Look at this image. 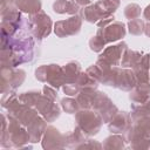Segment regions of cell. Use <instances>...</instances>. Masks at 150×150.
I'll return each mask as SVG.
<instances>
[{"label":"cell","instance_id":"obj_19","mask_svg":"<svg viewBox=\"0 0 150 150\" xmlns=\"http://www.w3.org/2000/svg\"><path fill=\"white\" fill-rule=\"evenodd\" d=\"M142 53L137 52V50H130V49H127L122 56V61H121V64L122 67L124 68H134L135 64L141 60L142 57Z\"/></svg>","mask_w":150,"mask_h":150},{"label":"cell","instance_id":"obj_23","mask_svg":"<svg viewBox=\"0 0 150 150\" xmlns=\"http://www.w3.org/2000/svg\"><path fill=\"white\" fill-rule=\"evenodd\" d=\"M40 96H41V94L38 93V91H29V93H22L20 96H18V98H19V101L21 103L32 107V105L36 104V102L39 101Z\"/></svg>","mask_w":150,"mask_h":150},{"label":"cell","instance_id":"obj_2","mask_svg":"<svg viewBox=\"0 0 150 150\" xmlns=\"http://www.w3.org/2000/svg\"><path fill=\"white\" fill-rule=\"evenodd\" d=\"M76 122L77 127L84 135L91 136L98 132L102 124V117L100 114H96L91 110L82 109L76 112Z\"/></svg>","mask_w":150,"mask_h":150},{"label":"cell","instance_id":"obj_28","mask_svg":"<svg viewBox=\"0 0 150 150\" xmlns=\"http://www.w3.org/2000/svg\"><path fill=\"white\" fill-rule=\"evenodd\" d=\"M62 89L64 91L66 95H69V96H74V95H77L81 90V87L76 83V82H67L62 86Z\"/></svg>","mask_w":150,"mask_h":150},{"label":"cell","instance_id":"obj_21","mask_svg":"<svg viewBox=\"0 0 150 150\" xmlns=\"http://www.w3.org/2000/svg\"><path fill=\"white\" fill-rule=\"evenodd\" d=\"M96 5L104 13V15L109 16V15H112V13L118 8L120 0H98Z\"/></svg>","mask_w":150,"mask_h":150},{"label":"cell","instance_id":"obj_29","mask_svg":"<svg viewBox=\"0 0 150 150\" xmlns=\"http://www.w3.org/2000/svg\"><path fill=\"white\" fill-rule=\"evenodd\" d=\"M104 46H105V43H104V42L102 41V39L98 38L97 35L93 36V38L90 39V41H89V47H90V49L94 50V52H101Z\"/></svg>","mask_w":150,"mask_h":150},{"label":"cell","instance_id":"obj_31","mask_svg":"<svg viewBox=\"0 0 150 150\" xmlns=\"http://www.w3.org/2000/svg\"><path fill=\"white\" fill-rule=\"evenodd\" d=\"M91 2V0H76V4L79 6H87Z\"/></svg>","mask_w":150,"mask_h":150},{"label":"cell","instance_id":"obj_10","mask_svg":"<svg viewBox=\"0 0 150 150\" xmlns=\"http://www.w3.org/2000/svg\"><path fill=\"white\" fill-rule=\"evenodd\" d=\"M67 145L66 136L61 135L54 127H48L45 131V137L42 139V146L45 149H59Z\"/></svg>","mask_w":150,"mask_h":150},{"label":"cell","instance_id":"obj_5","mask_svg":"<svg viewBox=\"0 0 150 150\" xmlns=\"http://www.w3.org/2000/svg\"><path fill=\"white\" fill-rule=\"evenodd\" d=\"M125 50H127V45L124 42H120L118 45L110 46V47L105 48L104 52L100 55L96 64L103 66V67L117 66Z\"/></svg>","mask_w":150,"mask_h":150},{"label":"cell","instance_id":"obj_25","mask_svg":"<svg viewBox=\"0 0 150 150\" xmlns=\"http://www.w3.org/2000/svg\"><path fill=\"white\" fill-rule=\"evenodd\" d=\"M128 27H129L130 34H132V35H141L142 33H144L145 23L141 19H134V20H130L129 21Z\"/></svg>","mask_w":150,"mask_h":150},{"label":"cell","instance_id":"obj_26","mask_svg":"<svg viewBox=\"0 0 150 150\" xmlns=\"http://www.w3.org/2000/svg\"><path fill=\"white\" fill-rule=\"evenodd\" d=\"M61 105H62L63 110L68 114H75V112H77V109L80 108L77 101L74 100V98H69V97L62 98L61 100Z\"/></svg>","mask_w":150,"mask_h":150},{"label":"cell","instance_id":"obj_8","mask_svg":"<svg viewBox=\"0 0 150 150\" xmlns=\"http://www.w3.org/2000/svg\"><path fill=\"white\" fill-rule=\"evenodd\" d=\"M98 38L102 39L104 43H109L112 41H117L125 35L124 25L120 21H112L104 28H100L96 33Z\"/></svg>","mask_w":150,"mask_h":150},{"label":"cell","instance_id":"obj_1","mask_svg":"<svg viewBox=\"0 0 150 150\" xmlns=\"http://www.w3.org/2000/svg\"><path fill=\"white\" fill-rule=\"evenodd\" d=\"M35 77L41 82H47L53 88L59 89L66 83L63 68L57 64L41 66L35 70Z\"/></svg>","mask_w":150,"mask_h":150},{"label":"cell","instance_id":"obj_34","mask_svg":"<svg viewBox=\"0 0 150 150\" xmlns=\"http://www.w3.org/2000/svg\"><path fill=\"white\" fill-rule=\"evenodd\" d=\"M1 1H5V2H8V4H11L12 1H14V0H1Z\"/></svg>","mask_w":150,"mask_h":150},{"label":"cell","instance_id":"obj_24","mask_svg":"<svg viewBox=\"0 0 150 150\" xmlns=\"http://www.w3.org/2000/svg\"><path fill=\"white\" fill-rule=\"evenodd\" d=\"M124 138L120 135H114L108 138H105V142L103 144V148L105 149H122L124 148Z\"/></svg>","mask_w":150,"mask_h":150},{"label":"cell","instance_id":"obj_9","mask_svg":"<svg viewBox=\"0 0 150 150\" xmlns=\"http://www.w3.org/2000/svg\"><path fill=\"white\" fill-rule=\"evenodd\" d=\"M36 110L45 117L46 121L52 122L60 115V108L56 103H54V100L47 97L46 95H41L39 101L35 104Z\"/></svg>","mask_w":150,"mask_h":150},{"label":"cell","instance_id":"obj_16","mask_svg":"<svg viewBox=\"0 0 150 150\" xmlns=\"http://www.w3.org/2000/svg\"><path fill=\"white\" fill-rule=\"evenodd\" d=\"M15 7L19 8V11L28 13V14H35L41 11V1L40 0H14Z\"/></svg>","mask_w":150,"mask_h":150},{"label":"cell","instance_id":"obj_14","mask_svg":"<svg viewBox=\"0 0 150 150\" xmlns=\"http://www.w3.org/2000/svg\"><path fill=\"white\" fill-rule=\"evenodd\" d=\"M47 125H46V121L43 118H41L40 116H38L28 127H27V131L30 136V142H38L40 141L42 134L46 131Z\"/></svg>","mask_w":150,"mask_h":150},{"label":"cell","instance_id":"obj_6","mask_svg":"<svg viewBox=\"0 0 150 150\" xmlns=\"http://www.w3.org/2000/svg\"><path fill=\"white\" fill-rule=\"evenodd\" d=\"M1 80H2V94L11 93V90L21 86L25 80V71L22 69L14 70L13 68H1Z\"/></svg>","mask_w":150,"mask_h":150},{"label":"cell","instance_id":"obj_15","mask_svg":"<svg viewBox=\"0 0 150 150\" xmlns=\"http://www.w3.org/2000/svg\"><path fill=\"white\" fill-rule=\"evenodd\" d=\"M53 9L59 14H75L79 12L80 6L76 4L75 0H56L53 4Z\"/></svg>","mask_w":150,"mask_h":150},{"label":"cell","instance_id":"obj_7","mask_svg":"<svg viewBox=\"0 0 150 150\" xmlns=\"http://www.w3.org/2000/svg\"><path fill=\"white\" fill-rule=\"evenodd\" d=\"M81 25H82V19L79 15H74L67 20L57 21L54 26V32L60 38L75 35L80 32Z\"/></svg>","mask_w":150,"mask_h":150},{"label":"cell","instance_id":"obj_32","mask_svg":"<svg viewBox=\"0 0 150 150\" xmlns=\"http://www.w3.org/2000/svg\"><path fill=\"white\" fill-rule=\"evenodd\" d=\"M144 18L150 21V5L146 6V8H145V11H144Z\"/></svg>","mask_w":150,"mask_h":150},{"label":"cell","instance_id":"obj_17","mask_svg":"<svg viewBox=\"0 0 150 150\" xmlns=\"http://www.w3.org/2000/svg\"><path fill=\"white\" fill-rule=\"evenodd\" d=\"M95 90V88H81L76 97V101L81 109H89L91 107V101L96 93Z\"/></svg>","mask_w":150,"mask_h":150},{"label":"cell","instance_id":"obj_33","mask_svg":"<svg viewBox=\"0 0 150 150\" xmlns=\"http://www.w3.org/2000/svg\"><path fill=\"white\" fill-rule=\"evenodd\" d=\"M144 33H145L146 36L150 38V23H146V25H145V27H144Z\"/></svg>","mask_w":150,"mask_h":150},{"label":"cell","instance_id":"obj_12","mask_svg":"<svg viewBox=\"0 0 150 150\" xmlns=\"http://www.w3.org/2000/svg\"><path fill=\"white\" fill-rule=\"evenodd\" d=\"M131 125V115L122 111V112H117L109 123V130L111 132L118 134V132H123L127 131L129 129V127Z\"/></svg>","mask_w":150,"mask_h":150},{"label":"cell","instance_id":"obj_3","mask_svg":"<svg viewBox=\"0 0 150 150\" xmlns=\"http://www.w3.org/2000/svg\"><path fill=\"white\" fill-rule=\"evenodd\" d=\"M91 108L100 114V116L102 117V121L105 123L110 122V120L118 112L116 105L112 104L110 98L104 93H100V91L95 93L91 101Z\"/></svg>","mask_w":150,"mask_h":150},{"label":"cell","instance_id":"obj_30","mask_svg":"<svg viewBox=\"0 0 150 150\" xmlns=\"http://www.w3.org/2000/svg\"><path fill=\"white\" fill-rule=\"evenodd\" d=\"M43 93H45V95L47 96V97H49V98H52V100H56V97H57V94H56V90H55V88H50V87H48V86H45L43 87Z\"/></svg>","mask_w":150,"mask_h":150},{"label":"cell","instance_id":"obj_27","mask_svg":"<svg viewBox=\"0 0 150 150\" xmlns=\"http://www.w3.org/2000/svg\"><path fill=\"white\" fill-rule=\"evenodd\" d=\"M124 15L129 20L137 19L141 15V7L137 4H130L124 8Z\"/></svg>","mask_w":150,"mask_h":150},{"label":"cell","instance_id":"obj_22","mask_svg":"<svg viewBox=\"0 0 150 150\" xmlns=\"http://www.w3.org/2000/svg\"><path fill=\"white\" fill-rule=\"evenodd\" d=\"M144 137H150V116L146 117H139L137 120H134L132 124Z\"/></svg>","mask_w":150,"mask_h":150},{"label":"cell","instance_id":"obj_20","mask_svg":"<svg viewBox=\"0 0 150 150\" xmlns=\"http://www.w3.org/2000/svg\"><path fill=\"white\" fill-rule=\"evenodd\" d=\"M63 73H64L66 83H67V82H76L77 77L82 71L77 62H69L63 67Z\"/></svg>","mask_w":150,"mask_h":150},{"label":"cell","instance_id":"obj_4","mask_svg":"<svg viewBox=\"0 0 150 150\" xmlns=\"http://www.w3.org/2000/svg\"><path fill=\"white\" fill-rule=\"evenodd\" d=\"M29 29L38 40H42L49 35L52 30V20L43 11H40L30 15Z\"/></svg>","mask_w":150,"mask_h":150},{"label":"cell","instance_id":"obj_13","mask_svg":"<svg viewBox=\"0 0 150 150\" xmlns=\"http://www.w3.org/2000/svg\"><path fill=\"white\" fill-rule=\"evenodd\" d=\"M149 68H150V55L145 54L141 57V60L132 68L136 77H137L138 83L139 82H150Z\"/></svg>","mask_w":150,"mask_h":150},{"label":"cell","instance_id":"obj_18","mask_svg":"<svg viewBox=\"0 0 150 150\" xmlns=\"http://www.w3.org/2000/svg\"><path fill=\"white\" fill-rule=\"evenodd\" d=\"M82 15H83V18H84L86 21L93 22V23L100 21L103 18H107V15H104V13L100 9V7L96 4L90 5L88 7H84V9L82 11Z\"/></svg>","mask_w":150,"mask_h":150},{"label":"cell","instance_id":"obj_11","mask_svg":"<svg viewBox=\"0 0 150 150\" xmlns=\"http://www.w3.org/2000/svg\"><path fill=\"white\" fill-rule=\"evenodd\" d=\"M137 83L138 81H137V77L134 70L120 68L117 76H116V82H115L116 88H120L122 90H131L132 88L136 87Z\"/></svg>","mask_w":150,"mask_h":150}]
</instances>
